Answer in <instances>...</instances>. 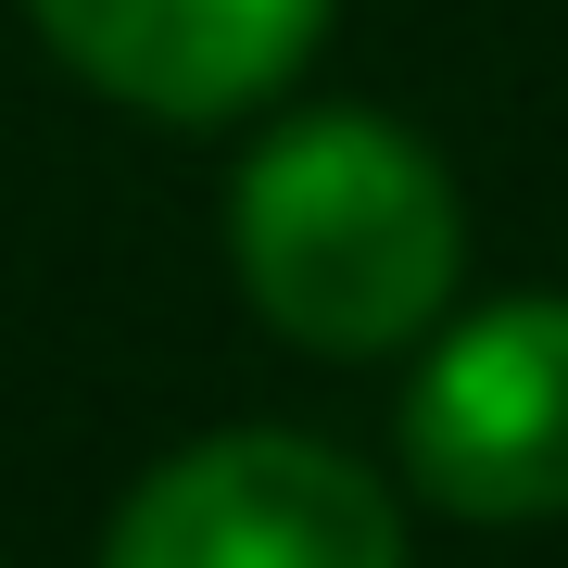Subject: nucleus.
Segmentation results:
<instances>
[{
  "mask_svg": "<svg viewBox=\"0 0 568 568\" xmlns=\"http://www.w3.org/2000/svg\"><path fill=\"white\" fill-rule=\"evenodd\" d=\"M26 13L102 102H140L164 126H215L316 51L328 0H26Z\"/></svg>",
  "mask_w": 568,
  "mask_h": 568,
  "instance_id": "20e7f679",
  "label": "nucleus"
},
{
  "mask_svg": "<svg viewBox=\"0 0 568 568\" xmlns=\"http://www.w3.org/2000/svg\"><path fill=\"white\" fill-rule=\"evenodd\" d=\"M114 568H392L405 506L304 429H215L102 518Z\"/></svg>",
  "mask_w": 568,
  "mask_h": 568,
  "instance_id": "f03ea898",
  "label": "nucleus"
},
{
  "mask_svg": "<svg viewBox=\"0 0 568 568\" xmlns=\"http://www.w3.org/2000/svg\"><path fill=\"white\" fill-rule=\"evenodd\" d=\"M227 265L304 354H405L455 304L467 203L443 152L392 114H304L227 190Z\"/></svg>",
  "mask_w": 568,
  "mask_h": 568,
  "instance_id": "f257e3e1",
  "label": "nucleus"
},
{
  "mask_svg": "<svg viewBox=\"0 0 568 568\" xmlns=\"http://www.w3.org/2000/svg\"><path fill=\"white\" fill-rule=\"evenodd\" d=\"M405 467L455 518H568V304H493L429 342Z\"/></svg>",
  "mask_w": 568,
  "mask_h": 568,
  "instance_id": "7ed1b4c3",
  "label": "nucleus"
}]
</instances>
